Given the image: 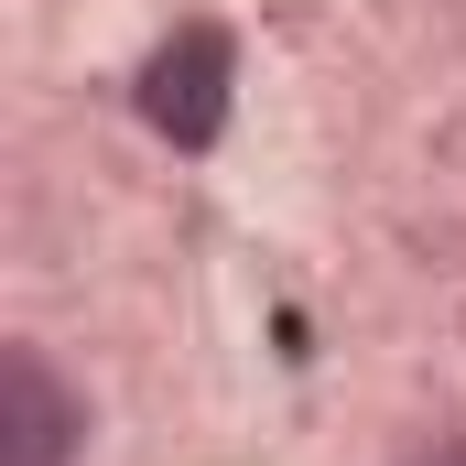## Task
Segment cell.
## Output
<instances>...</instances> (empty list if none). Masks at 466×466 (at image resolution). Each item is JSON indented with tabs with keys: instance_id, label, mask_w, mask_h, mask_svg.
Returning a JSON list of instances; mask_svg holds the SVG:
<instances>
[{
	"instance_id": "cell-1",
	"label": "cell",
	"mask_w": 466,
	"mask_h": 466,
	"mask_svg": "<svg viewBox=\"0 0 466 466\" xmlns=\"http://www.w3.org/2000/svg\"><path fill=\"white\" fill-rule=\"evenodd\" d=\"M228 76H238L228 33H218V22H174V33L141 55L130 98H141V119H152L174 152H207V141L228 130Z\"/></svg>"
},
{
	"instance_id": "cell-2",
	"label": "cell",
	"mask_w": 466,
	"mask_h": 466,
	"mask_svg": "<svg viewBox=\"0 0 466 466\" xmlns=\"http://www.w3.org/2000/svg\"><path fill=\"white\" fill-rule=\"evenodd\" d=\"M87 456V401L66 390V369L33 348H0V466H76Z\"/></svg>"
},
{
	"instance_id": "cell-3",
	"label": "cell",
	"mask_w": 466,
	"mask_h": 466,
	"mask_svg": "<svg viewBox=\"0 0 466 466\" xmlns=\"http://www.w3.org/2000/svg\"><path fill=\"white\" fill-rule=\"evenodd\" d=\"M401 466H466V434H423V445H412Z\"/></svg>"
}]
</instances>
